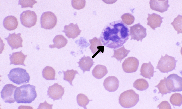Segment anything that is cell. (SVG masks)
<instances>
[{
    "mask_svg": "<svg viewBox=\"0 0 182 109\" xmlns=\"http://www.w3.org/2000/svg\"><path fill=\"white\" fill-rule=\"evenodd\" d=\"M129 35L128 26L122 21L117 20L108 23L104 27L99 39L106 47L116 49L126 43Z\"/></svg>",
    "mask_w": 182,
    "mask_h": 109,
    "instance_id": "obj_1",
    "label": "cell"
},
{
    "mask_svg": "<svg viewBox=\"0 0 182 109\" xmlns=\"http://www.w3.org/2000/svg\"><path fill=\"white\" fill-rule=\"evenodd\" d=\"M37 96L35 87L30 84L17 87L15 91L14 98L17 103H30Z\"/></svg>",
    "mask_w": 182,
    "mask_h": 109,
    "instance_id": "obj_2",
    "label": "cell"
},
{
    "mask_svg": "<svg viewBox=\"0 0 182 109\" xmlns=\"http://www.w3.org/2000/svg\"><path fill=\"white\" fill-rule=\"evenodd\" d=\"M139 101V96L132 89L126 90L120 95L119 102L123 107L129 108L135 106Z\"/></svg>",
    "mask_w": 182,
    "mask_h": 109,
    "instance_id": "obj_3",
    "label": "cell"
},
{
    "mask_svg": "<svg viewBox=\"0 0 182 109\" xmlns=\"http://www.w3.org/2000/svg\"><path fill=\"white\" fill-rule=\"evenodd\" d=\"M7 76L11 81L18 85L28 83L30 80L29 74L25 69L22 68L12 69Z\"/></svg>",
    "mask_w": 182,
    "mask_h": 109,
    "instance_id": "obj_4",
    "label": "cell"
},
{
    "mask_svg": "<svg viewBox=\"0 0 182 109\" xmlns=\"http://www.w3.org/2000/svg\"><path fill=\"white\" fill-rule=\"evenodd\" d=\"M175 58L166 54L164 56H161L159 60L156 69H158L161 73H168L173 70H175L176 63L177 60Z\"/></svg>",
    "mask_w": 182,
    "mask_h": 109,
    "instance_id": "obj_5",
    "label": "cell"
},
{
    "mask_svg": "<svg viewBox=\"0 0 182 109\" xmlns=\"http://www.w3.org/2000/svg\"><path fill=\"white\" fill-rule=\"evenodd\" d=\"M166 83L168 89L172 92L182 90V78L176 74L170 75L166 78Z\"/></svg>",
    "mask_w": 182,
    "mask_h": 109,
    "instance_id": "obj_6",
    "label": "cell"
},
{
    "mask_svg": "<svg viewBox=\"0 0 182 109\" xmlns=\"http://www.w3.org/2000/svg\"><path fill=\"white\" fill-rule=\"evenodd\" d=\"M57 19L55 15L51 11L43 12L40 18L41 27L45 29L51 30L56 25Z\"/></svg>",
    "mask_w": 182,
    "mask_h": 109,
    "instance_id": "obj_7",
    "label": "cell"
},
{
    "mask_svg": "<svg viewBox=\"0 0 182 109\" xmlns=\"http://www.w3.org/2000/svg\"><path fill=\"white\" fill-rule=\"evenodd\" d=\"M20 19L22 25L27 28H31L36 24L37 16L35 12L30 10L23 12L20 15Z\"/></svg>",
    "mask_w": 182,
    "mask_h": 109,
    "instance_id": "obj_8",
    "label": "cell"
},
{
    "mask_svg": "<svg viewBox=\"0 0 182 109\" xmlns=\"http://www.w3.org/2000/svg\"><path fill=\"white\" fill-rule=\"evenodd\" d=\"M130 35L131 38L130 40H136L142 42V39L147 35L146 28L143 27L140 23L129 27Z\"/></svg>",
    "mask_w": 182,
    "mask_h": 109,
    "instance_id": "obj_9",
    "label": "cell"
},
{
    "mask_svg": "<svg viewBox=\"0 0 182 109\" xmlns=\"http://www.w3.org/2000/svg\"><path fill=\"white\" fill-rule=\"evenodd\" d=\"M17 87L13 85H5L1 92V97L5 102L12 103L16 101L14 98L15 90Z\"/></svg>",
    "mask_w": 182,
    "mask_h": 109,
    "instance_id": "obj_10",
    "label": "cell"
},
{
    "mask_svg": "<svg viewBox=\"0 0 182 109\" xmlns=\"http://www.w3.org/2000/svg\"><path fill=\"white\" fill-rule=\"evenodd\" d=\"M64 88L61 85H59L58 83H55L53 85L50 86L47 91L48 98L53 99V101L60 99L62 100L65 92Z\"/></svg>",
    "mask_w": 182,
    "mask_h": 109,
    "instance_id": "obj_11",
    "label": "cell"
},
{
    "mask_svg": "<svg viewBox=\"0 0 182 109\" xmlns=\"http://www.w3.org/2000/svg\"><path fill=\"white\" fill-rule=\"evenodd\" d=\"M139 61L136 58L130 57L126 58L122 64V67L126 73H130L135 72L137 70Z\"/></svg>",
    "mask_w": 182,
    "mask_h": 109,
    "instance_id": "obj_12",
    "label": "cell"
},
{
    "mask_svg": "<svg viewBox=\"0 0 182 109\" xmlns=\"http://www.w3.org/2000/svg\"><path fill=\"white\" fill-rule=\"evenodd\" d=\"M21 33L16 34L15 32L12 34H9L8 37L4 38L6 40L12 49H18L23 47L22 42L23 39L21 37Z\"/></svg>",
    "mask_w": 182,
    "mask_h": 109,
    "instance_id": "obj_13",
    "label": "cell"
},
{
    "mask_svg": "<svg viewBox=\"0 0 182 109\" xmlns=\"http://www.w3.org/2000/svg\"><path fill=\"white\" fill-rule=\"evenodd\" d=\"M64 29L62 32L65 33L66 36L69 38H72L73 39L80 35L81 31L77 23L74 24L71 23L68 25H65L64 26Z\"/></svg>",
    "mask_w": 182,
    "mask_h": 109,
    "instance_id": "obj_14",
    "label": "cell"
},
{
    "mask_svg": "<svg viewBox=\"0 0 182 109\" xmlns=\"http://www.w3.org/2000/svg\"><path fill=\"white\" fill-rule=\"evenodd\" d=\"M168 0H150L149 4L152 10L162 13L167 11L170 6Z\"/></svg>",
    "mask_w": 182,
    "mask_h": 109,
    "instance_id": "obj_15",
    "label": "cell"
},
{
    "mask_svg": "<svg viewBox=\"0 0 182 109\" xmlns=\"http://www.w3.org/2000/svg\"><path fill=\"white\" fill-rule=\"evenodd\" d=\"M91 45L90 49L92 53L94 54L92 57L93 58L100 52L103 54L104 46L101 42L99 39L95 37L89 40Z\"/></svg>",
    "mask_w": 182,
    "mask_h": 109,
    "instance_id": "obj_16",
    "label": "cell"
},
{
    "mask_svg": "<svg viewBox=\"0 0 182 109\" xmlns=\"http://www.w3.org/2000/svg\"><path fill=\"white\" fill-rule=\"evenodd\" d=\"M103 86L105 89L109 92H114L119 86V81L114 76H109L104 80Z\"/></svg>",
    "mask_w": 182,
    "mask_h": 109,
    "instance_id": "obj_17",
    "label": "cell"
},
{
    "mask_svg": "<svg viewBox=\"0 0 182 109\" xmlns=\"http://www.w3.org/2000/svg\"><path fill=\"white\" fill-rule=\"evenodd\" d=\"M148 17L147 25L149 26L152 29L155 30V28L160 27L162 23V19L164 18L161 17L159 15L153 13L151 14H148Z\"/></svg>",
    "mask_w": 182,
    "mask_h": 109,
    "instance_id": "obj_18",
    "label": "cell"
},
{
    "mask_svg": "<svg viewBox=\"0 0 182 109\" xmlns=\"http://www.w3.org/2000/svg\"><path fill=\"white\" fill-rule=\"evenodd\" d=\"M22 51V50H21L20 51L13 52L12 55L10 54L9 55L10 61V65H21L26 66L24 62L27 55H24Z\"/></svg>",
    "mask_w": 182,
    "mask_h": 109,
    "instance_id": "obj_19",
    "label": "cell"
},
{
    "mask_svg": "<svg viewBox=\"0 0 182 109\" xmlns=\"http://www.w3.org/2000/svg\"><path fill=\"white\" fill-rule=\"evenodd\" d=\"M154 67L152 65L151 62L144 63L142 65L140 69V74L146 78L151 79V77L153 76L154 73L156 72L154 70Z\"/></svg>",
    "mask_w": 182,
    "mask_h": 109,
    "instance_id": "obj_20",
    "label": "cell"
},
{
    "mask_svg": "<svg viewBox=\"0 0 182 109\" xmlns=\"http://www.w3.org/2000/svg\"><path fill=\"white\" fill-rule=\"evenodd\" d=\"M79 60V61L77 62L79 64L78 67L83 70L84 74L86 71H90L95 63L90 56L86 57L85 55Z\"/></svg>",
    "mask_w": 182,
    "mask_h": 109,
    "instance_id": "obj_21",
    "label": "cell"
},
{
    "mask_svg": "<svg viewBox=\"0 0 182 109\" xmlns=\"http://www.w3.org/2000/svg\"><path fill=\"white\" fill-rule=\"evenodd\" d=\"M3 24L4 27L9 31L13 30L18 27V22L17 18L14 16H9L4 19Z\"/></svg>",
    "mask_w": 182,
    "mask_h": 109,
    "instance_id": "obj_22",
    "label": "cell"
},
{
    "mask_svg": "<svg viewBox=\"0 0 182 109\" xmlns=\"http://www.w3.org/2000/svg\"><path fill=\"white\" fill-rule=\"evenodd\" d=\"M54 44L50 45L51 48H56L60 49L64 47L67 44L68 41L64 36L61 35H56L53 40Z\"/></svg>",
    "mask_w": 182,
    "mask_h": 109,
    "instance_id": "obj_23",
    "label": "cell"
},
{
    "mask_svg": "<svg viewBox=\"0 0 182 109\" xmlns=\"http://www.w3.org/2000/svg\"><path fill=\"white\" fill-rule=\"evenodd\" d=\"M106 67L104 65L98 64L96 65L92 70V73L96 78L100 79L102 78L108 73Z\"/></svg>",
    "mask_w": 182,
    "mask_h": 109,
    "instance_id": "obj_24",
    "label": "cell"
},
{
    "mask_svg": "<svg viewBox=\"0 0 182 109\" xmlns=\"http://www.w3.org/2000/svg\"><path fill=\"white\" fill-rule=\"evenodd\" d=\"M113 55L112 58H115L118 61L121 62L122 60L127 56L130 51V50H127L123 46L122 47L117 50L113 49Z\"/></svg>",
    "mask_w": 182,
    "mask_h": 109,
    "instance_id": "obj_25",
    "label": "cell"
},
{
    "mask_svg": "<svg viewBox=\"0 0 182 109\" xmlns=\"http://www.w3.org/2000/svg\"><path fill=\"white\" fill-rule=\"evenodd\" d=\"M42 76L46 79L48 80H55V71L54 69L52 67L46 66L43 70Z\"/></svg>",
    "mask_w": 182,
    "mask_h": 109,
    "instance_id": "obj_26",
    "label": "cell"
},
{
    "mask_svg": "<svg viewBox=\"0 0 182 109\" xmlns=\"http://www.w3.org/2000/svg\"><path fill=\"white\" fill-rule=\"evenodd\" d=\"M62 72L64 73V80L67 81L71 85L73 86L72 81L75 78L76 74H78L79 75L78 71L72 69L67 70L65 71H62Z\"/></svg>",
    "mask_w": 182,
    "mask_h": 109,
    "instance_id": "obj_27",
    "label": "cell"
},
{
    "mask_svg": "<svg viewBox=\"0 0 182 109\" xmlns=\"http://www.w3.org/2000/svg\"><path fill=\"white\" fill-rule=\"evenodd\" d=\"M133 86L138 90L144 91L148 88L149 85L145 79L141 78L135 80L133 83Z\"/></svg>",
    "mask_w": 182,
    "mask_h": 109,
    "instance_id": "obj_28",
    "label": "cell"
},
{
    "mask_svg": "<svg viewBox=\"0 0 182 109\" xmlns=\"http://www.w3.org/2000/svg\"><path fill=\"white\" fill-rule=\"evenodd\" d=\"M77 102L78 105L83 107L84 109H86V106L89 101H92L88 99L87 96L83 94H78L77 96Z\"/></svg>",
    "mask_w": 182,
    "mask_h": 109,
    "instance_id": "obj_29",
    "label": "cell"
},
{
    "mask_svg": "<svg viewBox=\"0 0 182 109\" xmlns=\"http://www.w3.org/2000/svg\"><path fill=\"white\" fill-rule=\"evenodd\" d=\"M166 77H165L163 79L161 80L160 82L155 87L157 88L159 90V92L158 94H161L162 97L164 94H166L167 93H171V92L167 88L166 83Z\"/></svg>",
    "mask_w": 182,
    "mask_h": 109,
    "instance_id": "obj_30",
    "label": "cell"
},
{
    "mask_svg": "<svg viewBox=\"0 0 182 109\" xmlns=\"http://www.w3.org/2000/svg\"><path fill=\"white\" fill-rule=\"evenodd\" d=\"M170 101L173 105L180 106L182 103V94L178 93L172 94L170 98Z\"/></svg>",
    "mask_w": 182,
    "mask_h": 109,
    "instance_id": "obj_31",
    "label": "cell"
},
{
    "mask_svg": "<svg viewBox=\"0 0 182 109\" xmlns=\"http://www.w3.org/2000/svg\"><path fill=\"white\" fill-rule=\"evenodd\" d=\"M182 16L178 15L177 17L174 19L173 22L171 23V24L177 31V34L182 33Z\"/></svg>",
    "mask_w": 182,
    "mask_h": 109,
    "instance_id": "obj_32",
    "label": "cell"
},
{
    "mask_svg": "<svg viewBox=\"0 0 182 109\" xmlns=\"http://www.w3.org/2000/svg\"><path fill=\"white\" fill-rule=\"evenodd\" d=\"M122 22L128 25L132 24L134 22L135 17L132 14L129 13H125L121 16Z\"/></svg>",
    "mask_w": 182,
    "mask_h": 109,
    "instance_id": "obj_33",
    "label": "cell"
},
{
    "mask_svg": "<svg viewBox=\"0 0 182 109\" xmlns=\"http://www.w3.org/2000/svg\"><path fill=\"white\" fill-rule=\"evenodd\" d=\"M85 0H72L71 1L72 7L77 10H80L83 8L85 6Z\"/></svg>",
    "mask_w": 182,
    "mask_h": 109,
    "instance_id": "obj_34",
    "label": "cell"
},
{
    "mask_svg": "<svg viewBox=\"0 0 182 109\" xmlns=\"http://www.w3.org/2000/svg\"><path fill=\"white\" fill-rule=\"evenodd\" d=\"M37 2L33 0H20L18 3V5H21V8L30 7L33 8V6Z\"/></svg>",
    "mask_w": 182,
    "mask_h": 109,
    "instance_id": "obj_35",
    "label": "cell"
},
{
    "mask_svg": "<svg viewBox=\"0 0 182 109\" xmlns=\"http://www.w3.org/2000/svg\"><path fill=\"white\" fill-rule=\"evenodd\" d=\"M157 107L159 109H171V105L167 101H162L158 106Z\"/></svg>",
    "mask_w": 182,
    "mask_h": 109,
    "instance_id": "obj_36",
    "label": "cell"
},
{
    "mask_svg": "<svg viewBox=\"0 0 182 109\" xmlns=\"http://www.w3.org/2000/svg\"><path fill=\"white\" fill-rule=\"evenodd\" d=\"M53 105H50L47 103L46 101H45V102L43 103H41L39 107H41L38 108V109L41 107L40 109H52V107Z\"/></svg>",
    "mask_w": 182,
    "mask_h": 109,
    "instance_id": "obj_37",
    "label": "cell"
}]
</instances>
